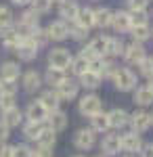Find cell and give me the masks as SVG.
I'll return each instance as SVG.
<instances>
[{"label": "cell", "instance_id": "obj_1", "mask_svg": "<svg viewBox=\"0 0 153 157\" xmlns=\"http://www.w3.org/2000/svg\"><path fill=\"white\" fill-rule=\"evenodd\" d=\"M111 80H113L116 90H120V92H130V90L136 88V73L128 67H122V69L118 67V71L113 73Z\"/></svg>", "mask_w": 153, "mask_h": 157}, {"label": "cell", "instance_id": "obj_2", "mask_svg": "<svg viewBox=\"0 0 153 157\" xmlns=\"http://www.w3.org/2000/svg\"><path fill=\"white\" fill-rule=\"evenodd\" d=\"M78 111H80L82 115H86V117H90L94 113L103 111V101H101V97H96L94 92L84 94V97L78 101Z\"/></svg>", "mask_w": 153, "mask_h": 157}, {"label": "cell", "instance_id": "obj_3", "mask_svg": "<svg viewBox=\"0 0 153 157\" xmlns=\"http://www.w3.org/2000/svg\"><path fill=\"white\" fill-rule=\"evenodd\" d=\"M96 143V132H92L90 128H80L73 134V145L80 151H90Z\"/></svg>", "mask_w": 153, "mask_h": 157}, {"label": "cell", "instance_id": "obj_4", "mask_svg": "<svg viewBox=\"0 0 153 157\" xmlns=\"http://www.w3.org/2000/svg\"><path fill=\"white\" fill-rule=\"evenodd\" d=\"M122 57L124 61L128 63V65H139L147 55H145V46H143V42H132L128 46H124V52H122Z\"/></svg>", "mask_w": 153, "mask_h": 157}, {"label": "cell", "instance_id": "obj_5", "mask_svg": "<svg viewBox=\"0 0 153 157\" xmlns=\"http://www.w3.org/2000/svg\"><path fill=\"white\" fill-rule=\"evenodd\" d=\"M69 61H71V55L67 48H53L48 52V65L55 67V69H67L69 67Z\"/></svg>", "mask_w": 153, "mask_h": 157}, {"label": "cell", "instance_id": "obj_6", "mask_svg": "<svg viewBox=\"0 0 153 157\" xmlns=\"http://www.w3.org/2000/svg\"><path fill=\"white\" fill-rule=\"evenodd\" d=\"M128 124L132 126V132L143 134V132H147V130L151 128V117H149V113H147V111L139 109V111H134V113L130 115Z\"/></svg>", "mask_w": 153, "mask_h": 157}, {"label": "cell", "instance_id": "obj_7", "mask_svg": "<svg viewBox=\"0 0 153 157\" xmlns=\"http://www.w3.org/2000/svg\"><path fill=\"white\" fill-rule=\"evenodd\" d=\"M120 145H122V151L132 155V153H139L143 149V138H141V134H136V132H126L120 136Z\"/></svg>", "mask_w": 153, "mask_h": 157}, {"label": "cell", "instance_id": "obj_8", "mask_svg": "<svg viewBox=\"0 0 153 157\" xmlns=\"http://www.w3.org/2000/svg\"><path fill=\"white\" fill-rule=\"evenodd\" d=\"M55 90H57V94H59L61 101H73V98L78 97L80 84H78V82H73L71 78H65V80H63Z\"/></svg>", "mask_w": 153, "mask_h": 157}, {"label": "cell", "instance_id": "obj_9", "mask_svg": "<svg viewBox=\"0 0 153 157\" xmlns=\"http://www.w3.org/2000/svg\"><path fill=\"white\" fill-rule=\"evenodd\" d=\"M46 34H48L50 40L61 42V40L69 38V25H67V21H63V19H57V21H53V23L46 27Z\"/></svg>", "mask_w": 153, "mask_h": 157}, {"label": "cell", "instance_id": "obj_10", "mask_svg": "<svg viewBox=\"0 0 153 157\" xmlns=\"http://www.w3.org/2000/svg\"><path fill=\"white\" fill-rule=\"evenodd\" d=\"M44 121H46V126L53 130V132H63V130L67 128V121H69V117H67L63 111H59V109H57V111H50Z\"/></svg>", "mask_w": 153, "mask_h": 157}, {"label": "cell", "instance_id": "obj_11", "mask_svg": "<svg viewBox=\"0 0 153 157\" xmlns=\"http://www.w3.org/2000/svg\"><path fill=\"white\" fill-rule=\"evenodd\" d=\"M101 151L105 157H111V155H118L122 151V145H120V136L118 134H105L103 140H101Z\"/></svg>", "mask_w": 153, "mask_h": 157}, {"label": "cell", "instance_id": "obj_12", "mask_svg": "<svg viewBox=\"0 0 153 157\" xmlns=\"http://www.w3.org/2000/svg\"><path fill=\"white\" fill-rule=\"evenodd\" d=\"M21 75V67L15 61H6L0 65V80L2 82H17Z\"/></svg>", "mask_w": 153, "mask_h": 157}, {"label": "cell", "instance_id": "obj_13", "mask_svg": "<svg viewBox=\"0 0 153 157\" xmlns=\"http://www.w3.org/2000/svg\"><path fill=\"white\" fill-rule=\"evenodd\" d=\"M38 48H40V46H36L34 42L27 38V40H23V42L19 44V48L15 50V52H17V57H19L21 61L29 63V61H34L36 57H38Z\"/></svg>", "mask_w": 153, "mask_h": 157}, {"label": "cell", "instance_id": "obj_14", "mask_svg": "<svg viewBox=\"0 0 153 157\" xmlns=\"http://www.w3.org/2000/svg\"><path fill=\"white\" fill-rule=\"evenodd\" d=\"M78 13H80V6H78L76 0H63V2H59V15L63 21H76Z\"/></svg>", "mask_w": 153, "mask_h": 157}, {"label": "cell", "instance_id": "obj_15", "mask_svg": "<svg viewBox=\"0 0 153 157\" xmlns=\"http://www.w3.org/2000/svg\"><path fill=\"white\" fill-rule=\"evenodd\" d=\"M109 27H113L118 34L128 32L130 29V15L126 11H116L111 15V25H109Z\"/></svg>", "mask_w": 153, "mask_h": 157}, {"label": "cell", "instance_id": "obj_16", "mask_svg": "<svg viewBox=\"0 0 153 157\" xmlns=\"http://www.w3.org/2000/svg\"><path fill=\"white\" fill-rule=\"evenodd\" d=\"M48 115V111L42 107V103L40 101H34V103H29L27 109H25V117L27 121H44Z\"/></svg>", "mask_w": 153, "mask_h": 157}, {"label": "cell", "instance_id": "obj_17", "mask_svg": "<svg viewBox=\"0 0 153 157\" xmlns=\"http://www.w3.org/2000/svg\"><path fill=\"white\" fill-rule=\"evenodd\" d=\"M134 103L141 105V107H147L153 103V88L149 84H143L134 88Z\"/></svg>", "mask_w": 153, "mask_h": 157}, {"label": "cell", "instance_id": "obj_18", "mask_svg": "<svg viewBox=\"0 0 153 157\" xmlns=\"http://www.w3.org/2000/svg\"><path fill=\"white\" fill-rule=\"evenodd\" d=\"M107 117H109V126H111V128H124L130 120V113L126 109L116 107V109H111V111L107 113Z\"/></svg>", "mask_w": 153, "mask_h": 157}, {"label": "cell", "instance_id": "obj_19", "mask_svg": "<svg viewBox=\"0 0 153 157\" xmlns=\"http://www.w3.org/2000/svg\"><path fill=\"white\" fill-rule=\"evenodd\" d=\"M38 101L42 103V107L46 109L48 113H50V111H57L59 105H61V98H59V94H57V90H55V88H53V90H46V92H42Z\"/></svg>", "mask_w": 153, "mask_h": 157}, {"label": "cell", "instance_id": "obj_20", "mask_svg": "<svg viewBox=\"0 0 153 157\" xmlns=\"http://www.w3.org/2000/svg\"><path fill=\"white\" fill-rule=\"evenodd\" d=\"M111 126H109V117H107V113L103 111H99V113H94L90 115V130L96 134H105Z\"/></svg>", "mask_w": 153, "mask_h": 157}, {"label": "cell", "instance_id": "obj_21", "mask_svg": "<svg viewBox=\"0 0 153 157\" xmlns=\"http://www.w3.org/2000/svg\"><path fill=\"white\" fill-rule=\"evenodd\" d=\"M90 65H92V61L86 59L82 52H80L78 57H71V61H69V71L76 73V75H82V73H86L88 69H90Z\"/></svg>", "mask_w": 153, "mask_h": 157}, {"label": "cell", "instance_id": "obj_22", "mask_svg": "<svg viewBox=\"0 0 153 157\" xmlns=\"http://www.w3.org/2000/svg\"><path fill=\"white\" fill-rule=\"evenodd\" d=\"M101 82H103V78L94 71V69H88L86 73H82V75H80V82H78V84L84 86L86 90H96V88L101 86Z\"/></svg>", "mask_w": 153, "mask_h": 157}, {"label": "cell", "instance_id": "obj_23", "mask_svg": "<svg viewBox=\"0 0 153 157\" xmlns=\"http://www.w3.org/2000/svg\"><path fill=\"white\" fill-rule=\"evenodd\" d=\"M2 121H4L9 128H17V126L23 121V113H21V109L15 105V107L2 111Z\"/></svg>", "mask_w": 153, "mask_h": 157}, {"label": "cell", "instance_id": "obj_24", "mask_svg": "<svg viewBox=\"0 0 153 157\" xmlns=\"http://www.w3.org/2000/svg\"><path fill=\"white\" fill-rule=\"evenodd\" d=\"M23 88L27 90V92H36V90H40L42 88V75L38 71H27L23 73Z\"/></svg>", "mask_w": 153, "mask_h": 157}, {"label": "cell", "instance_id": "obj_25", "mask_svg": "<svg viewBox=\"0 0 153 157\" xmlns=\"http://www.w3.org/2000/svg\"><path fill=\"white\" fill-rule=\"evenodd\" d=\"M21 42H23V40L19 38V34H17L15 29H11V27L4 29V34H2V46H4L6 50H13V52H15V50L19 48Z\"/></svg>", "mask_w": 153, "mask_h": 157}, {"label": "cell", "instance_id": "obj_26", "mask_svg": "<svg viewBox=\"0 0 153 157\" xmlns=\"http://www.w3.org/2000/svg\"><path fill=\"white\" fill-rule=\"evenodd\" d=\"M111 15H113V11H111V9H107V6L94 9V25H96V27H101V29L109 27V25H111Z\"/></svg>", "mask_w": 153, "mask_h": 157}, {"label": "cell", "instance_id": "obj_27", "mask_svg": "<svg viewBox=\"0 0 153 157\" xmlns=\"http://www.w3.org/2000/svg\"><path fill=\"white\" fill-rule=\"evenodd\" d=\"M44 128H46V121H27L23 126V134L27 140H38Z\"/></svg>", "mask_w": 153, "mask_h": 157}, {"label": "cell", "instance_id": "obj_28", "mask_svg": "<svg viewBox=\"0 0 153 157\" xmlns=\"http://www.w3.org/2000/svg\"><path fill=\"white\" fill-rule=\"evenodd\" d=\"M76 23L82 25V27H86V29L94 27V9H90V6H84V9H80L78 17H76Z\"/></svg>", "mask_w": 153, "mask_h": 157}, {"label": "cell", "instance_id": "obj_29", "mask_svg": "<svg viewBox=\"0 0 153 157\" xmlns=\"http://www.w3.org/2000/svg\"><path fill=\"white\" fill-rule=\"evenodd\" d=\"M65 78H67V75H65V69H55V67H48L46 75H44L46 84H50L53 88H57V86H59Z\"/></svg>", "mask_w": 153, "mask_h": 157}, {"label": "cell", "instance_id": "obj_30", "mask_svg": "<svg viewBox=\"0 0 153 157\" xmlns=\"http://www.w3.org/2000/svg\"><path fill=\"white\" fill-rule=\"evenodd\" d=\"M124 46H126V44H124L120 38H116V36L107 38V55H109V57H122Z\"/></svg>", "mask_w": 153, "mask_h": 157}, {"label": "cell", "instance_id": "obj_31", "mask_svg": "<svg viewBox=\"0 0 153 157\" xmlns=\"http://www.w3.org/2000/svg\"><path fill=\"white\" fill-rule=\"evenodd\" d=\"M55 134H57V132H53V130L46 126V128L42 130V134L38 136V140H36V143H38V145H42V147H55V143H57V136H55Z\"/></svg>", "mask_w": 153, "mask_h": 157}, {"label": "cell", "instance_id": "obj_32", "mask_svg": "<svg viewBox=\"0 0 153 157\" xmlns=\"http://www.w3.org/2000/svg\"><path fill=\"white\" fill-rule=\"evenodd\" d=\"M136 67H139V73H141L143 78L153 80V57H145Z\"/></svg>", "mask_w": 153, "mask_h": 157}, {"label": "cell", "instance_id": "obj_33", "mask_svg": "<svg viewBox=\"0 0 153 157\" xmlns=\"http://www.w3.org/2000/svg\"><path fill=\"white\" fill-rule=\"evenodd\" d=\"M132 29V36L136 42H145V40H149L151 38V29H149V25H136V27H130Z\"/></svg>", "mask_w": 153, "mask_h": 157}, {"label": "cell", "instance_id": "obj_34", "mask_svg": "<svg viewBox=\"0 0 153 157\" xmlns=\"http://www.w3.org/2000/svg\"><path fill=\"white\" fill-rule=\"evenodd\" d=\"M38 21H40V15H38L34 9L25 11L23 15L19 17V23H25V25H29V27H38Z\"/></svg>", "mask_w": 153, "mask_h": 157}, {"label": "cell", "instance_id": "obj_35", "mask_svg": "<svg viewBox=\"0 0 153 157\" xmlns=\"http://www.w3.org/2000/svg\"><path fill=\"white\" fill-rule=\"evenodd\" d=\"M130 27H136V25H147V11H130Z\"/></svg>", "mask_w": 153, "mask_h": 157}, {"label": "cell", "instance_id": "obj_36", "mask_svg": "<svg viewBox=\"0 0 153 157\" xmlns=\"http://www.w3.org/2000/svg\"><path fill=\"white\" fill-rule=\"evenodd\" d=\"M13 25V13L9 6H0V32L9 29Z\"/></svg>", "mask_w": 153, "mask_h": 157}, {"label": "cell", "instance_id": "obj_37", "mask_svg": "<svg viewBox=\"0 0 153 157\" xmlns=\"http://www.w3.org/2000/svg\"><path fill=\"white\" fill-rule=\"evenodd\" d=\"M29 40L34 42L36 46H42V44H46V42L50 40V38H48L46 29H40V27H36V29H34V34L29 36Z\"/></svg>", "mask_w": 153, "mask_h": 157}, {"label": "cell", "instance_id": "obj_38", "mask_svg": "<svg viewBox=\"0 0 153 157\" xmlns=\"http://www.w3.org/2000/svg\"><path fill=\"white\" fill-rule=\"evenodd\" d=\"M29 4H32V9H34L38 15H42V13H48V11H50L53 0H29Z\"/></svg>", "mask_w": 153, "mask_h": 157}, {"label": "cell", "instance_id": "obj_39", "mask_svg": "<svg viewBox=\"0 0 153 157\" xmlns=\"http://www.w3.org/2000/svg\"><path fill=\"white\" fill-rule=\"evenodd\" d=\"M88 32L90 29H86V27H82V25H73V27H69V36L73 38V40H78V42H82V40H86L88 38Z\"/></svg>", "mask_w": 153, "mask_h": 157}, {"label": "cell", "instance_id": "obj_40", "mask_svg": "<svg viewBox=\"0 0 153 157\" xmlns=\"http://www.w3.org/2000/svg\"><path fill=\"white\" fill-rule=\"evenodd\" d=\"M15 98L17 94H6V92H0V109L6 111V109L15 107Z\"/></svg>", "mask_w": 153, "mask_h": 157}, {"label": "cell", "instance_id": "obj_41", "mask_svg": "<svg viewBox=\"0 0 153 157\" xmlns=\"http://www.w3.org/2000/svg\"><path fill=\"white\" fill-rule=\"evenodd\" d=\"M34 149H29L27 145H15L13 147V157H32Z\"/></svg>", "mask_w": 153, "mask_h": 157}, {"label": "cell", "instance_id": "obj_42", "mask_svg": "<svg viewBox=\"0 0 153 157\" xmlns=\"http://www.w3.org/2000/svg\"><path fill=\"white\" fill-rule=\"evenodd\" d=\"M32 157H53V147H42V145H38V149H34Z\"/></svg>", "mask_w": 153, "mask_h": 157}, {"label": "cell", "instance_id": "obj_43", "mask_svg": "<svg viewBox=\"0 0 153 157\" xmlns=\"http://www.w3.org/2000/svg\"><path fill=\"white\" fill-rule=\"evenodd\" d=\"M147 4H149V0H128L130 11H145Z\"/></svg>", "mask_w": 153, "mask_h": 157}, {"label": "cell", "instance_id": "obj_44", "mask_svg": "<svg viewBox=\"0 0 153 157\" xmlns=\"http://www.w3.org/2000/svg\"><path fill=\"white\" fill-rule=\"evenodd\" d=\"M9 130H11V128H9L4 121H0V145L6 143V138H9Z\"/></svg>", "mask_w": 153, "mask_h": 157}, {"label": "cell", "instance_id": "obj_45", "mask_svg": "<svg viewBox=\"0 0 153 157\" xmlns=\"http://www.w3.org/2000/svg\"><path fill=\"white\" fill-rule=\"evenodd\" d=\"M0 157H13V145H0Z\"/></svg>", "mask_w": 153, "mask_h": 157}, {"label": "cell", "instance_id": "obj_46", "mask_svg": "<svg viewBox=\"0 0 153 157\" xmlns=\"http://www.w3.org/2000/svg\"><path fill=\"white\" fill-rule=\"evenodd\" d=\"M139 153H141V157H153V145H147V147L143 145V149Z\"/></svg>", "mask_w": 153, "mask_h": 157}, {"label": "cell", "instance_id": "obj_47", "mask_svg": "<svg viewBox=\"0 0 153 157\" xmlns=\"http://www.w3.org/2000/svg\"><path fill=\"white\" fill-rule=\"evenodd\" d=\"M13 4H17V6H25V4H29V0H11Z\"/></svg>", "mask_w": 153, "mask_h": 157}, {"label": "cell", "instance_id": "obj_48", "mask_svg": "<svg viewBox=\"0 0 153 157\" xmlns=\"http://www.w3.org/2000/svg\"><path fill=\"white\" fill-rule=\"evenodd\" d=\"M149 117H151V126H153V113H149Z\"/></svg>", "mask_w": 153, "mask_h": 157}, {"label": "cell", "instance_id": "obj_49", "mask_svg": "<svg viewBox=\"0 0 153 157\" xmlns=\"http://www.w3.org/2000/svg\"><path fill=\"white\" fill-rule=\"evenodd\" d=\"M149 86H151V88H153V80H151V82H149Z\"/></svg>", "mask_w": 153, "mask_h": 157}, {"label": "cell", "instance_id": "obj_50", "mask_svg": "<svg viewBox=\"0 0 153 157\" xmlns=\"http://www.w3.org/2000/svg\"><path fill=\"white\" fill-rule=\"evenodd\" d=\"M53 2H63V0H53Z\"/></svg>", "mask_w": 153, "mask_h": 157}, {"label": "cell", "instance_id": "obj_51", "mask_svg": "<svg viewBox=\"0 0 153 157\" xmlns=\"http://www.w3.org/2000/svg\"><path fill=\"white\" fill-rule=\"evenodd\" d=\"M73 157H84V155H73Z\"/></svg>", "mask_w": 153, "mask_h": 157}, {"label": "cell", "instance_id": "obj_52", "mask_svg": "<svg viewBox=\"0 0 153 157\" xmlns=\"http://www.w3.org/2000/svg\"><path fill=\"white\" fill-rule=\"evenodd\" d=\"M99 157H105V155H99Z\"/></svg>", "mask_w": 153, "mask_h": 157}, {"label": "cell", "instance_id": "obj_53", "mask_svg": "<svg viewBox=\"0 0 153 157\" xmlns=\"http://www.w3.org/2000/svg\"><path fill=\"white\" fill-rule=\"evenodd\" d=\"M126 157H132V155H126Z\"/></svg>", "mask_w": 153, "mask_h": 157}, {"label": "cell", "instance_id": "obj_54", "mask_svg": "<svg viewBox=\"0 0 153 157\" xmlns=\"http://www.w3.org/2000/svg\"><path fill=\"white\" fill-rule=\"evenodd\" d=\"M0 84H2V80H0Z\"/></svg>", "mask_w": 153, "mask_h": 157}, {"label": "cell", "instance_id": "obj_55", "mask_svg": "<svg viewBox=\"0 0 153 157\" xmlns=\"http://www.w3.org/2000/svg\"><path fill=\"white\" fill-rule=\"evenodd\" d=\"M151 36H153V32H151Z\"/></svg>", "mask_w": 153, "mask_h": 157}]
</instances>
